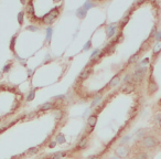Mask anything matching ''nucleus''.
I'll return each instance as SVG.
<instances>
[{
	"label": "nucleus",
	"mask_w": 161,
	"mask_h": 159,
	"mask_svg": "<svg viewBox=\"0 0 161 159\" xmlns=\"http://www.w3.org/2000/svg\"><path fill=\"white\" fill-rule=\"evenodd\" d=\"M28 74H29V76H31V75H32V71H31V70H29V72H28Z\"/></svg>",
	"instance_id": "obj_40"
},
{
	"label": "nucleus",
	"mask_w": 161,
	"mask_h": 159,
	"mask_svg": "<svg viewBox=\"0 0 161 159\" xmlns=\"http://www.w3.org/2000/svg\"><path fill=\"white\" fill-rule=\"evenodd\" d=\"M11 65H12V63H9V64H7V65H5V68H4V72H5V73L9 72V70L11 69Z\"/></svg>",
	"instance_id": "obj_30"
},
{
	"label": "nucleus",
	"mask_w": 161,
	"mask_h": 159,
	"mask_svg": "<svg viewBox=\"0 0 161 159\" xmlns=\"http://www.w3.org/2000/svg\"><path fill=\"white\" fill-rule=\"evenodd\" d=\"M144 0H138V4H140V2H142Z\"/></svg>",
	"instance_id": "obj_42"
},
{
	"label": "nucleus",
	"mask_w": 161,
	"mask_h": 159,
	"mask_svg": "<svg viewBox=\"0 0 161 159\" xmlns=\"http://www.w3.org/2000/svg\"><path fill=\"white\" fill-rule=\"evenodd\" d=\"M65 136L63 135V134H59V135L56 136V138H55V142L56 144H63V143H65Z\"/></svg>",
	"instance_id": "obj_18"
},
{
	"label": "nucleus",
	"mask_w": 161,
	"mask_h": 159,
	"mask_svg": "<svg viewBox=\"0 0 161 159\" xmlns=\"http://www.w3.org/2000/svg\"><path fill=\"white\" fill-rule=\"evenodd\" d=\"M87 159H99V155H92L87 157Z\"/></svg>",
	"instance_id": "obj_34"
},
{
	"label": "nucleus",
	"mask_w": 161,
	"mask_h": 159,
	"mask_svg": "<svg viewBox=\"0 0 161 159\" xmlns=\"http://www.w3.org/2000/svg\"><path fill=\"white\" fill-rule=\"evenodd\" d=\"M158 104H159V105H160V106H161V100H160V101H159V103H158Z\"/></svg>",
	"instance_id": "obj_43"
},
{
	"label": "nucleus",
	"mask_w": 161,
	"mask_h": 159,
	"mask_svg": "<svg viewBox=\"0 0 161 159\" xmlns=\"http://www.w3.org/2000/svg\"><path fill=\"white\" fill-rule=\"evenodd\" d=\"M38 149H39V147H32V148H30L29 150H28V154H30V155L36 154V152H38Z\"/></svg>",
	"instance_id": "obj_24"
},
{
	"label": "nucleus",
	"mask_w": 161,
	"mask_h": 159,
	"mask_svg": "<svg viewBox=\"0 0 161 159\" xmlns=\"http://www.w3.org/2000/svg\"><path fill=\"white\" fill-rule=\"evenodd\" d=\"M87 145H88V138H87L86 136L82 137V138L77 142L76 146H75L74 151H81V150H84V149L87 147Z\"/></svg>",
	"instance_id": "obj_3"
},
{
	"label": "nucleus",
	"mask_w": 161,
	"mask_h": 159,
	"mask_svg": "<svg viewBox=\"0 0 161 159\" xmlns=\"http://www.w3.org/2000/svg\"><path fill=\"white\" fill-rule=\"evenodd\" d=\"M103 101V97L102 96H96L95 98H94V101L92 102V104H90V106L92 107H95V106H97V105H101V102Z\"/></svg>",
	"instance_id": "obj_17"
},
{
	"label": "nucleus",
	"mask_w": 161,
	"mask_h": 159,
	"mask_svg": "<svg viewBox=\"0 0 161 159\" xmlns=\"http://www.w3.org/2000/svg\"><path fill=\"white\" fill-rule=\"evenodd\" d=\"M150 36H156V28L152 29V31H151V33H150Z\"/></svg>",
	"instance_id": "obj_37"
},
{
	"label": "nucleus",
	"mask_w": 161,
	"mask_h": 159,
	"mask_svg": "<svg viewBox=\"0 0 161 159\" xmlns=\"http://www.w3.org/2000/svg\"><path fill=\"white\" fill-rule=\"evenodd\" d=\"M67 155L66 151H57L53 152L52 155H50V159H64V157Z\"/></svg>",
	"instance_id": "obj_9"
},
{
	"label": "nucleus",
	"mask_w": 161,
	"mask_h": 159,
	"mask_svg": "<svg viewBox=\"0 0 161 159\" xmlns=\"http://www.w3.org/2000/svg\"><path fill=\"white\" fill-rule=\"evenodd\" d=\"M18 21H19L20 24L23 23V12H20V13L18 14Z\"/></svg>",
	"instance_id": "obj_27"
},
{
	"label": "nucleus",
	"mask_w": 161,
	"mask_h": 159,
	"mask_svg": "<svg viewBox=\"0 0 161 159\" xmlns=\"http://www.w3.org/2000/svg\"><path fill=\"white\" fill-rule=\"evenodd\" d=\"M76 14H77L78 18H81V19H82V18H84L85 16H86V10H85V9L82 7V8H80V9H78V10L76 11Z\"/></svg>",
	"instance_id": "obj_19"
},
{
	"label": "nucleus",
	"mask_w": 161,
	"mask_h": 159,
	"mask_svg": "<svg viewBox=\"0 0 161 159\" xmlns=\"http://www.w3.org/2000/svg\"><path fill=\"white\" fill-rule=\"evenodd\" d=\"M154 119L158 122V124H159V126L161 127V114H158L156 115V117H154Z\"/></svg>",
	"instance_id": "obj_31"
},
{
	"label": "nucleus",
	"mask_w": 161,
	"mask_h": 159,
	"mask_svg": "<svg viewBox=\"0 0 161 159\" xmlns=\"http://www.w3.org/2000/svg\"><path fill=\"white\" fill-rule=\"evenodd\" d=\"M27 11H28L29 14H33V7H32L31 4L28 5V7H27Z\"/></svg>",
	"instance_id": "obj_28"
},
{
	"label": "nucleus",
	"mask_w": 161,
	"mask_h": 159,
	"mask_svg": "<svg viewBox=\"0 0 161 159\" xmlns=\"http://www.w3.org/2000/svg\"><path fill=\"white\" fill-rule=\"evenodd\" d=\"M129 78H130V75H126V76H125V78H124V81H125V82H128V81H129Z\"/></svg>",
	"instance_id": "obj_39"
},
{
	"label": "nucleus",
	"mask_w": 161,
	"mask_h": 159,
	"mask_svg": "<svg viewBox=\"0 0 161 159\" xmlns=\"http://www.w3.org/2000/svg\"><path fill=\"white\" fill-rule=\"evenodd\" d=\"M64 95H59V96H55V97H54V98H55V100H63V98H64Z\"/></svg>",
	"instance_id": "obj_38"
},
{
	"label": "nucleus",
	"mask_w": 161,
	"mask_h": 159,
	"mask_svg": "<svg viewBox=\"0 0 161 159\" xmlns=\"http://www.w3.org/2000/svg\"><path fill=\"white\" fill-rule=\"evenodd\" d=\"M90 47H92V42L88 41L86 44H85V47L83 48V50H84V51H87V50H89V48H90Z\"/></svg>",
	"instance_id": "obj_29"
},
{
	"label": "nucleus",
	"mask_w": 161,
	"mask_h": 159,
	"mask_svg": "<svg viewBox=\"0 0 161 159\" xmlns=\"http://www.w3.org/2000/svg\"><path fill=\"white\" fill-rule=\"evenodd\" d=\"M57 14H59V12H57V10H52L50 12V13H48L47 16H45L43 18V21H44V23H47V24H50V23H52L54 20H55V18L57 17Z\"/></svg>",
	"instance_id": "obj_5"
},
{
	"label": "nucleus",
	"mask_w": 161,
	"mask_h": 159,
	"mask_svg": "<svg viewBox=\"0 0 161 159\" xmlns=\"http://www.w3.org/2000/svg\"><path fill=\"white\" fill-rule=\"evenodd\" d=\"M133 159H149V155L146 151H139L137 154H135Z\"/></svg>",
	"instance_id": "obj_13"
},
{
	"label": "nucleus",
	"mask_w": 161,
	"mask_h": 159,
	"mask_svg": "<svg viewBox=\"0 0 161 159\" xmlns=\"http://www.w3.org/2000/svg\"><path fill=\"white\" fill-rule=\"evenodd\" d=\"M139 55H140V53H135V54H132V55L129 57V60H128V64L136 63V62H137V61L139 60Z\"/></svg>",
	"instance_id": "obj_16"
},
{
	"label": "nucleus",
	"mask_w": 161,
	"mask_h": 159,
	"mask_svg": "<svg viewBox=\"0 0 161 159\" xmlns=\"http://www.w3.org/2000/svg\"><path fill=\"white\" fill-rule=\"evenodd\" d=\"M27 29L30 30V31H38V28H36V27H34V26H30V27H28Z\"/></svg>",
	"instance_id": "obj_33"
},
{
	"label": "nucleus",
	"mask_w": 161,
	"mask_h": 159,
	"mask_svg": "<svg viewBox=\"0 0 161 159\" xmlns=\"http://www.w3.org/2000/svg\"><path fill=\"white\" fill-rule=\"evenodd\" d=\"M90 73H92V70H90V69L84 70V71H82L80 73V75H78V80H80V81H85V80L90 75Z\"/></svg>",
	"instance_id": "obj_8"
},
{
	"label": "nucleus",
	"mask_w": 161,
	"mask_h": 159,
	"mask_svg": "<svg viewBox=\"0 0 161 159\" xmlns=\"http://www.w3.org/2000/svg\"><path fill=\"white\" fill-rule=\"evenodd\" d=\"M63 117V112L62 111H56L55 112V118L56 119H61Z\"/></svg>",
	"instance_id": "obj_26"
},
{
	"label": "nucleus",
	"mask_w": 161,
	"mask_h": 159,
	"mask_svg": "<svg viewBox=\"0 0 161 159\" xmlns=\"http://www.w3.org/2000/svg\"><path fill=\"white\" fill-rule=\"evenodd\" d=\"M55 145H56V142H54V140H53L52 143H50V145H49V147H50V148H53Z\"/></svg>",
	"instance_id": "obj_36"
},
{
	"label": "nucleus",
	"mask_w": 161,
	"mask_h": 159,
	"mask_svg": "<svg viewBox=\"0 0 161 159\" xmlns=\"http://www.w3.org/2000/svg\"><path fill=\"white\" fill-rule=\"evenodd\" d=\"M146 73H147V69H145V68H141V69H139V70H136L135 73H133V75L131 76L132 83H139V82H141Z\"/></svg>",
	"instance_id": "obj_2"
},
{
	"label": "nucleus",
	"mask_w": 161,
	"mask_h": 159,
	"mask_svg": "<svg viewBox=\"0 0 161 159\" xmlns=\"http://www.w3.org/2000/svg\"><path fill=\"white\" fill-rule=\"evenodd\" d=\"M144 131H146L144 128H142V129H139L138 133H137V136H138V137H144V136H145V133H144Z\"/></svg>",
	"instance_id": "obj_32"
},
{
	"label": "nucleus",
	"mask_w": 161,
	"mask_h": 159,
	"mask_svg": "<svg viewBox=\"0 0 161 159\" xmlns=\"http://www.w3.org/2000/svg\"><path fill=\"white\" fill-rule=\"evenodd\" d=\"M128 152H129L128 147L125 146V145H119L116 149V155L120 158H126L127 155H128Z\"/></svg>",
	"instance_id": "obj_4"
},
{
	"label": "nucleus",
	"mask_w": 161,
	"mask_h": 159,
	"mask_svg": "<svg viewBox=\"0 0 161 159\" xmlns=\"http://www.w3.org/2000/svg\"><path fill=\"white\" fill-rule=\"evenodd\" d=\"M26 2H27V0H21V4H23V5H24Z\"/></svg>",
	"instance_id": "obj_41"
},
{
	"label": "nucleus",
	"mask_w": 161,
	"mask_h": 159,
	"mask_svg": "<svg viewBox=\"0 0 161 159\" xmlns=\"http://www.w3.org/2000/svg\"><path fill=\"white\" fill-rule=\"evenodd\" d=\"M92 7H94V5L90 4L89 1H86V2H85V5L83 6V8L85 9V10H87V9H89V8H92Z\"/></svg>",
	"instance_id": "obj_25"
},
{
	"label": "nucleus",
	"mask_w": 161,
	"mask_h": 159,
	"mask_svg": "<svg viewBox=\"0 0 161 159\" xmlns=\"http://www.w3.org/2000/svg\"><path fill=\"white\" fill-rule=\"evenodd\" d=\"M148 63H149V59H145V60L141 62V64H142V65H147Z\"/></svg>",
	"instance_id": "obj_35"
},
{
	"label": "nucleus",
	"mask_w": 161,
	"mask_h": 159,
	"mask_svg": "<svg viewBox=\"0 0 161 159\" xmlns=\"http://www.w3.org/2000/svg\"><path fill=\"white\" fill-rule=\"evenodd\" d=\"M34 96H35V88H34V90H32V91L28 94V96H27L26 101H27V102H31V101L34 98Z\"/></svg>",
	"instance_id": "obj_20"
},
{
	"label": "nucleus",
	"mask_w": 161,
	"mask_h": 159,
	"mask_svg": "<svg viewBox=\"0 0 161 159\" xmlns=\"http://www.w3.org/2000/svg\"><path fill=\"white\" fill-rule=\"evenodd\" d=\"M140 144L141 146L146 149H153L156 148L157 146H159V139L157 138L156 136L153 135H147V136H144L140 140Z\"/></svg>",
	"instance_id": "obj_1"
},
{
	"label": "nucleus",
	"mask_w": 161,
	"mask_h": 159,
	"mask_svg": "<svg viewBox=\"0 0 161 159\" xmlns=\"http://www.w3.org/2000/svg\"><path fill=\"white\" fill-rule=\"evenodd\" d=\"M97 121H98V115H97V114H90L89 117L87 118V125H88L89 128L92 130L94 129V127L96 126Z\"/></svg>",
	"instance_id": "obj_6"
},
{
	"label": "nucleus",
	"mask_w": 161,
	"mask_h": 159,
	"mask_svg": "<svg viewBox=\"0 0 161 159\" xmlns=\"http://www.w3.org/2000/svg\"><path fill=\"white\" fill-rule=\"evenodd\" d=\"M161 52V41H157V43L154 44L153 50H152V54L153 55H158Z\"/></svg>",
	"instance_id": "obj_14"
},
{
	"label": "nucleus",
	"mask_w": 161,
	"mask_h": 159,
	"mask_svg": "<svg viewBox=\"0 0 161 159\" xmlns=\"http://www.w3.org/2000/svg\"><path fill=\"white\" fill-rule=\"evenodd\" d=\"M99 53H101V50H99V49H96V50H94L93 53H92V55H90V60L95 59V56H97Z\"/></svg>",
	"instance_id": "obj_23"
},
{
	"label": "nucleus",
	"mask_w": 161,
	"mask_h": 159,
	"mask_svg": "<svg viewBox=\"0 0 161 159\" xmlns=\"http://www.w3.org/2000/svg\"><path fill=\"white\" fill-rule=\"evenodd\" d=\"M51 36H52V28H49L47 29V40L49 42H50V40H51Z\"/></svg>",
	"instance_id": "obj_21"
},
{
	"label": "nucleus",
	"mask_w": 161,
	"mask_h": 159,
	"mask_svg": "<svg viewBox=\"0 0 161 159\" xmlns=\"http://www.w3.org/2000/svg\"><path fill=\"white\" fill-rule=\"evenodd\" d=\"M57 1H60V0H57Z\"/></svg>",
	"instance_id": "obj_44"
},
{
	"label": "nucleus",
	"mask_w": 161,
	"mask_h": 159,
	"mask_svg": "<svg viewBox=\"0 0 161 159\" xmlns=\"http://www.w3.org/2000/svg\"><path fill=\"white\" fill-rule=\"evenodd\" d=\"M121 91H123V93H125V94H130L131 92L135 91V86H133L132 83H127V85H125Z\"/></svg>",
	"instance_id": "obj_11"
},
{
	"label": "nucleus",
	"mask_w": 161,
	"mask_h": 159,
	"mask_svg": "<svg viewBox=\"0 0 161 159\" xmlns=\"http://www.w3.org/2000/svg\"><path fill=\"white\" fill-rule=\"evenodd\" d=\"M16 40H17V35H14L13 38L11 39V42H10V50H12V51L14 50V44H16Z\"/></svg>",
	"instance_id": "obj_22"
},
{
	"label": "nucleus",
	"mask_w": 161,
	"mask_h": 159,
	"mask_svg": "<svg viewBox=\"0 0 161 159\" xmlns=\"http://www.w3.org/2000/svg\"><path fill=\"white\" fill-rule=\"evenodd\" d=\"M119 82H120V77H119V75H115L113 78L109 81V83H108V86L109 87H114V86H116V85L119 84Z\"/></svg>",
	"instance_id": "obj_12"
},
{
	"label": "nucleus",
	"mask_w": 161,
	"mask_h": 159,
	"mask_svg": "<svg viewBox=\"0 0 161 159\" xmlns=\"http://www.w3.org/2000/svg\"><path fill=\"white\" fill-rule=\"evenodd\" d=\"M148 88H149V94H153L154 92L157 91V84L154 83V81L152 80V76H150V81H149V85H148Z\"/></svg>",
	"instance_id": "obj_10"
},
{
	"label": "nucleus",
	"mask_w": 161,
	"mask_h": 159,
	"mask_svg": "<svg viewBox=\"0 0 161 159\" xmlns=\"http://www.w3.org/2000/svg\"><path fill=\"white\" fill-rule=\"evenodd\" d=\"M53 108H55V104L52 102H47V103L42 104L40 107H39V111L44 112V111H50V109H53Z\"/></svg>",
	"instance_id": "obj_7"
},
{
	"label": "nucleus",
	"mask_w": 161,
	"mask_h": 159,
	"mask_svg": "<svg viewBox=\"0 0 161 159\" xmlns=\"http://www.w3.org/2000/svg\"><path fill=\"white\" fill-rule=\"evenodd\" d=\"M115 32H116V26H115V24L109 26L107 28V36L108 38H111V36L115 34Z\"/></svg>",
	"instance_id": "obj_15"
}]
</instances>
